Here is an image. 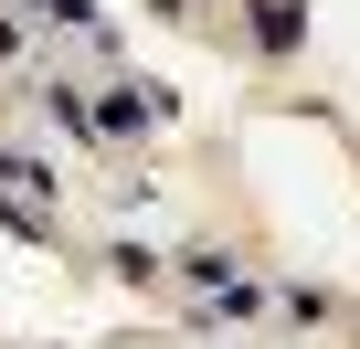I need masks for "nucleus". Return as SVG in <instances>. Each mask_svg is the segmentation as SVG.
<instances>
[{
  "label": "nucleus",
  "instance_id": "nucleus-1",
  "mask_svg": "<svg viewBox=\"0 0 360 349\" xmlns=\"http://www.w3.org/2000/svg\"><path fill=\"white\" fill-rule=\"evenodd\" d=\"M85 117H96V148H106V138H138V127H169V85H148V74H127V85H106V96H85Z\"/></svg>",
  "mask_w": 360,
  "mask_h": 349
},
{
  "label": "nucleus",
  "instance_id": "nucleus-2",
  "mask_svg": "<svg viewBox=\"0 0 360 349\" xmlns=\"http://www.w3.org/2000/svg\"><path fill=\"white\" fill-rule=\"evenodd\" d=\"M244 11H255V53L265 64H297L307 53V0H244Z\"/></svg>",
  "mask_w": 360,
  "mask_h": 349
},
{
  "label": "nucleus",
  "instance_id": "nucleus-3",
  "mask_svg": "<svg viewBox=\"0 0 360 349\" xmlns=\"http://www.w3.org/2000/svg\"><path fill=\"white\" fill-rule=\"evenodd\" d=\"M32 106H43V117H53L64 138H85V148H96V117H85V85H64V74H53V85H43Z\"/></svg>",
  "mask_w": 360,
  "mask_h": 349
},
{
  "label": "nucleus",
  "instance_id": "nucleus-4",
  "mask_svg": "<svg viewBox=\"0 0 360 349\" xmlns=\"http://www.w3.org/2000/svg\"><path fill=\"white\" fill-rule=\"evenodd\" d=\"M106 265H117L127 286H159V275H169V254H159V244H138V233H117V244H106Z\"/></svg>",
  "mask_w": 360,
  "mask_h": 349
},
{
  "label": "nucleus",
  "instance_id": "nucleus-5",
  "mask_svg": "<svg viewBox=\"0 0 360 349\" xmlns=\"http://www.w3.org/2000/svg\"><path fill=\"white\" fill-rule=\"evenodd\" d=\"M32 11H43V22H64V32H85V43L106 32V11H96V0H32Z\"/></svg>",
  "mask_w": 360,
  "mask_h": 349
},
{
  "label": "nucleus",
  "instance_id": "nucleus-6",
  "mask_svg": "<svg viewBox=\"0 0 360 349\" xmlns=\"http://www.w3.org/2000/svg\"><path fill=\"white\" fill-rule=\"evenodd\" d=\"M276 307H286L297 328H318V317H328V296H318V286H276Z\"/></svg>",
  "mask_w": 360,
  "mask_h": 349
},
{
  "label": "nucleus",
  "instance_id": "nucleus-7",
  "mask_svg": "<svg viewBox=\"0 0 360 349\" xmlns=\"http://www.w3.org/2000/svg\"><path fill=\"white\" fill-rule=\"evenodd\" d=\"M148 11H159V22H191V0H148Z\"/></svg>",
  "mask_w": 360,
  "mask_h": 349
},
{
  "label": "nucleus",
  "instance_id": "nucleus-8",
  "mask_svg": "<svg viewBox=\"0 0 360 349\" xmlns=\"http://www.w3.org/2000/svg\"><path fill=\"white\" fill-rule=\"evenodd\" d=\"M11 53H22V32H11V22H0V64H11Z\"/></svg>",
  "mask_w": 360,
  "mask_h": 349
}]
</instances>
